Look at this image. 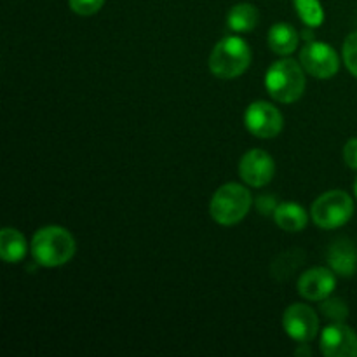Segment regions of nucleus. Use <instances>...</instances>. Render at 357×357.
I'll return each mask as SVG.
<instances>
[{
  "instance_id": "nucleus-1",
  "label": "nucleus",
  "mask_w": 357,
  "mask_h": 357,
  "mask_svg": "<svg viewBox=\"0 0 357 357\" xmlns=\"http://www.w3.org/2000/svg\"><path fill=\"white\" fill-rule=\"evenodd\" d=\"M77 250L75 239L66 229L49 225L37 230L31 239L30 251L33 260L42 267H61L68 264Z\"/></svg>"
},
{
  "instance_id": "nucleus-2",
  "label": "nucleus",
  "mask_w": 357,
  "mask_h": 357,
  "mask_svg": "<svg viewBox=\"0 0 357 357\" xmlns=\"http://www.w3.org/2000/svg\"><path fill=\"white\" fill-rule=\"evenodd\" d=\"M265 87L279 103H295L305 91V70L291 58L279 59L267 70Z\"/></svg>"
},
{
  "instance_id": "nucleus-3",
  "label": "nucleus",
  "mask_w": 357,
  "mask_h": 357,
  "mask_svg": "<svg viewBox=\"0 0 357 357\" xmlns=\"http://www.w3.org/2000/svg\"><path fill=\"white\" fill-rule=\"evenodd\" d=\"M251 63V47L244 38L229 35L222 38L209 56V70L218 79H237Z\"/></svg>"
},
{
  "instance_id": "nucleus-4",
  "label": "nucleus",
  "mask_w": 357,
  "mask_h": 357,
  "mask_svg": "<svg viewBox=\"0 0 357 357\" xmlns=\"http://www.w3.org/2000/svg\"><path fill=\"white\" fill-rule=\"evenodd\" d=\"M251 202H253L251 192L243 185H222L209 202V215L218 225H237L250 213Z\"/></svg>"
},
{
  "instance_id": "nucleus-5",
  "label": "nucleus",
  "mask_w": 357,
  "mask_h": 357,
  "mask_svg": "<svg viewBox=\"0 0 357 357\" xmlns=\"http://www.w3.org/2000/svg\"><path fill=\"white\" fill-rule=\"evenodd\" d=\"M354 215L352 197L344 190H330L319 195L310 208V216L319 229H340Z\"/></svg>"
},
{
  "instance_id": "nucleus-6",
  "label": "nucleus",
  "mask_w": 357,
  "mask_h": 357,
  "mask_svg": "<svg viewBox=\"0 0 357 357\" xmlns=\"http://www.w3.org/2000/svg\"><path fill=\"white\" fill-rule=\"evenodd\" d=\"M300 65L316 79H331L340 68L337 51L330 44L310 40L300 52Z\"/></svg>"
},
{
  "instance_id": "nucleus-7",
  "label": "nucleus",
  "mask_w": 357,
  "mask_h": 357,
  "mask_svg": "<svg viewBox=\"0 0 357 357\" xmlns=\"http://www.w3.org/2000/svg\"><path fill=\"white\" fill-rule=\"evenodd\" d=\"M244 124L253 136L261 139L275 138L282 131V114L278 107L267 101H255L246 108Z\"/></svg>"
},
{
  "instance_id": "nucleus-8",
  "label": "nucleus",
  "mask_w": 357,
  "mask_h": 357,
  "mask_svg": "<svg viewBox=\"0 0 357 357\" xmlns=\"http://www.w3.org/2000/svg\"><path fill=\"white\" fill-rule=\"evenodd\" d=\"M282 326L291 340L309 344L319 333V316L307 303H293L282 316Z\"/></svg>"
},
{
  "instance_id": "nucleus-9",
  "label": "nucleus",
  "mask_w": 357,
  "mask_h": 357,
  "mask_svg": "<svg viewBox=\"0 0 357 357\" xmlns=\"http://www.w3.org/2000/svg\"><path fill=\"white\" fill-rule=\"evenodd\" d=\"M275 174V162L265 150L255 149L243 155L239 162V176L246 185L255 188L271 183Z\"/></svg>"
},
{
  "instance_id": "nucleus-10",
  "label": "nucleus",
  "mask_w": 357,
  "mask_h": 357,
  "mask_svg": "<svg viewBox=\"0 0 357 357\" xmlns=\"http://www.w3.org/2000/svg\"><path fill=\"white\" fill-rule=\"evenodd\" d=\"M319 347L326 357H357V335L344 323H333L321 333Z\"/></svg>"
},
{
  "instance_id": "nucleus-11",
  "label": "nucleus",
  "mask_w": 357,
  "mask_h": 357,
  "mask_svg": "<svg viewBox=\"0 0 357 357\" xmlns=\"http://www.w3.org/2000/svg\"><path fill=\"white\" fill-rule=\"evenodd\" d=\"M296 286H298V293L302 298L309 300V302H323L335 291L337 278L331 268L314 267L300 275Z\"/></svg>"
},
{
  "instance_id": "nucleus-12",
  "label": "nucleus",
  "mask_w": 357,
  "mask_h": 357,
  "mask_svg": "<svg viewBox=\"0 0 357 357\" xmlns=\"http://www.w3.org/2000/svg\"><path fill=\"white\" fill-rule=\"evenodd\" d=\"M328 265L335 274L352 278L357 271V248L351 239H337L326 253Z\"/></svg>"
},
{
  "instance_id": "nucleus-13",
  "label": "nucleus",
  "mask_w": 357,
  "mask_h": 357,
  "mask_svg": "<svg viewBox=\"0 0 357 357\" xmlns=\"http://www.w3.org/2000/svg\"><path fill=\"white\" fill-rule=\"evenodd\" d=\"M274 222L284 232H300L307 227L309 216L298 202H281L274 211Z\"/></svg>"
},
{
  "instance_id": "nucleus-14",
  "label": "nucleus",
  "mask_w": 357,
  "mask_h": 357,
  "mask_svg": "<svg viewBox=\"0 0 357 357\" xmlns=\"http://www.w3.org/2000/svg\"><path fill=\"white\" fill-rule=\"evenodd\" d=\"M28 253V244L23 234L16 229L6 227L0 232V257L6 264H17L24 260Z\"/></svg>"
},
{
  "instance_id": "nucleus-15",
  "label": "nucleus",
  "mask_w": 357,
  "mask_h": 357,
  "mask_svg": "<svg viewBox=\"0 0 357 357\" xmlns=\"http://www.w3.org/2000/svg\"><path fill=\"white\" fill-rule=\"evenodd\" d=\"M300 42V35L291 24L288 23H275L268 30V45L272 52L279 56H289L296 51Z\"/></svg>"
},
{
  "instance_id": "nucleus-16",
  "label": "nucleus",
  "mask_w": 357,
  "mask_h": 357,
  "mask_svg": "<svg viewBox=\"0 0 357 357\" xmlns=\"http://www.w3.org/2000/svg\"><path fill=\"white\" fill-rule=\"evenodd\" d=\"M260 14L253 3H237L227 14V26L236 33H246L257 28Z\"/></svg>"
},
{
  "instance_id": "nucleus-17",
  "label": "nucleus",
  "mask_w": 357,
  "mask_h": 357,
  "mask_svg": "<svg viewBox=\"0 0 357 357\" xmlns=\"http://www.w3.org/2000/svg\"><path fill=\"white\" fill-rule=\"evenodd\" d=\"M296 14L309 28H317L324 21V9L319 0H293Z\"/></svg>"
},
{
  "instance_id": "nucleus-18",
  "label": "nucleus",
  "mask_w": 357,
  "mask_h": 357,
  "mask_svg": "<svg viewBox=\"0 0 357 357\" xmlns=\"http://www.w3.org/2000/svg\"><path fill=\"white\" fill-rule=\"evenodd\" d=\"M303 260V255L300 251H288V253L281 255L279 258H275L274 264H272V274L275 279H286L300 267Z\"/></svg>"
},
{
  "instance_id": "nucleus-19",
  "label": "nucleus",
  "mask_w": 357,
  "mask_h": 357,
  "mask_svg": "<svg viewBox=\"0 0 357 357\" xmlns=\"http://www.w3.org/2000/svg\"><path fill=\"white\" fill-rule=\"evenodd\" d=\"M321 312L326 319L333 321V323H344L349 316V307L342 298H330L321 302Z\"/></svg>"
},
{
  "instance_id": "nucleus-20",
  "label": "nucleus",
  "mask_w": 357,
  "mask_h": 357,
  "mask_svg": "<svg viewBox=\"0 0 357 357\" xmlns=\"http://www.w3.org/2000/svg\"><path fill=\"white\" fill-rule=\"evenodd\" d=\"M342 54H344V63L345 66H347L349 72L354 77H357V31H354V33H351L345 38Z\"/></svg>"
},
{
  "instance_id": "nucleus-21",
  "label": "nucleus",
  "mask_w": 357,
  "mask_h": 357,
  "mask_svg": "<svg viewBox=\"0 0 357 357\" xmlns=\"http://www.w3.org/2000/svg\"><path fill=\"white\" fill-rule=\"evenodd\" d=\"M105 0H68L70 9L79 16H93L103 7Z\"/></svg>"
},
{
  "instance_id": "nucleus-22",
  "label": "nucleus",
  "mask_w": 357,
  "mask_h": 357,
  "mask_svg": "<svg viewBox=\"0 0 357 357\" xmlns=\"http://www.w3.org/2000/svg\"><path fill=\"white\" fill-rule=\"evenodd\" d=\"M344 160L351 169L357 171V138L349 139L344 146Z\"/></svg>"
},
{
  "instance_id": "nucleus-23",
  "label": "nucleus",
  "mask_w": 357,
  "mask_h": 357,
  "mask_svg": "<svg viewBox=\"0 0 357 357\" xmlns=\"http://www.w3.org/2000/svg\"><path fill=\"white\" fill-rule=\"evenodd\" d=\"M257 208L261 215H274L275 208H278V202L272 195H261L257 201Z\"/></svg>"
},
{
  "instance_id": "nucleus-24",
  "label": "nucleus",
  "mask_w": 357,
  "mask_h": 357,
  "mask_svg": "<svg viewBox=\"0 0 357 357\" xmlns=\"http://www.w3.org/2000/svg\"><path fill=\"white\" fill-rule=\"evenodd\" d=\"M302 354H307V356L312 354V352H310V349L307 347V344H302V349H296V356H302Z\"/></svg>"
},
{
  "instance_id": "nucleus-25",
  "label": "nucleus",
  "mask_w": 357,
  "mask_h": 357,
  "mask_svg": "<svg viewBox=\"0 0 357 357\" xmlns=\"http://www.w3.org/2000/svg\"><path fill=\"white\" fill-rule=\"evenodd\" d=\"M354 192H356V197H357V178H356V181H354Z\"/></svg>"
}]
</instances>
